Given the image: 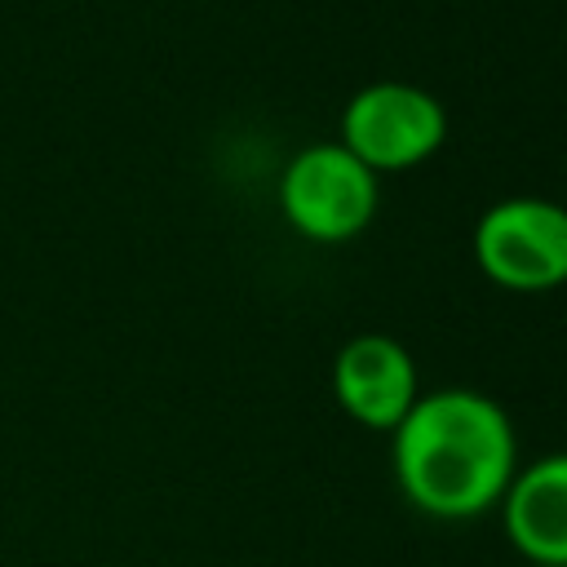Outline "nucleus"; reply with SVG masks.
I'll return each instance as SVG.
<instances>
[{"mask_svg":"<svg viewBox=\"0 0 567 567\" xmlns=\"http://www.w3.org/2000/svg\"><path fill=\"white\" fill-rule=\"evenodd\" d=\"M474 266L505 292H549L567 284V204L509 195L474 221Z\"/></svg>","mask_w":567,"mask_h":567,"instance_id":"20e7f679","label":"nucleus"},{"mask_svg":"<svg viewBox=\"0 0 567 567\" xmlns=\"http://www.w3.org/2000/svg\"><path fill=\"white\" fill-rule=\"evenodd\" d=\"M390 465L412 509L465 523L501 505L518 470V434L505 403L483 390H421L412 412L390 430Z\"/></svg>","mask_w":567,"mask_h":567,"instance_id":"f257e3e1","label":"nucleus"},{"mask_svg":"<svg viewBox=\"0 0 567 567\" xmlns=\"http://www.w3.org/2000/svg\"><path fill=\"white\" fill-rule=\"evenodd\" d=\"M381 177L341 142L301 146L279 177V213L310 244H346L377 217Z\"/></svg>","mask_w":567,"mask_h":567,"instance_id":"f03ea898","label":"nucleus"},{"mask_svg":"<svg viewBox=\"0 0 567 567\" xmlns=\"http://www.w3.org/2000/svg\"><path fill=\"white\" fill-rule=\"evenodd\" d=\"M332 399L354 425L390 434L421 399L412 350L385 332L350 337L332 359Z\"/></svg>","mask_w":567,"mask_h":567,"instance_id":"39448f33","label":"nucleus"},{"mask_svg":"<svg viewBox=\"0 0 567 567\" xmlns=\"http://www.w3.org/2000/svg\"><path fill=\"white\" fill-rule=\"evenodd\" d=\"M505 540L523 563L567 567V452H545L518 465L501 496Z\"/></svg>","mask_w":567,"mask_h":567,"instance_id":"423d86ee","label":"nucleus"},{"mask_svg":"<svg viewBox=\"0 0 567 567\" xmlns=\"http://www.w3.org/2000/svg\"><path fill=\"white\" fill-rule=\"evenodd\" d=\"M447 137V111L443 102L408 80H372L354 89V97L341 106V133L337 142L381 173H408L439 155Z\"/></svg>","mask_w":567,"mask_h":567,"instance_id":"7ed1b4c3","label":"nucleus"},{"mask_svg":"<svg viewBox=\"0 0 567 567\" xmlns=\"http://www.w3.org/2000/svg\"><path fill=\"white\" fill-rule=\"evenodd\" d=\"M527 567H545V563H527Z\"/></svg>","mask_w":567,"mask_h":567,"instance_id":"0eeeda50","label":"nucleus"}]
</instances>
